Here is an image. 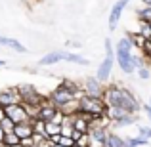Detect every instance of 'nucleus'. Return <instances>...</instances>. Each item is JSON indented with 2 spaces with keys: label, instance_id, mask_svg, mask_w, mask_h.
Instances as JSON below:
<instances>
[{
  "label": "nucleus",
  "instance_id": "nucleus-1",
  "mask_svg": "<svg viewBox=\"0 0 151 147\" xmlns=\"http://www.w3.org/2000/svg\"><path fill=\"white\" fill-rule=\"evenodd\" d=\"M103 101H105L107 107H121L126 113H132V115H136L138 111L142 109V103L136 99V96H134L126 86H122L121 82L105 86Z\"/></svg>",
  "mask_w": 151,
  "mask_h": 147
},
{
  "label": "nucleus",
  "instance_id": "nucleus-2",
  "mask_svg": "<svg viewBox=\"0 0 151 147\" xmlns=\"http://www.w3.org/2000/svg\"><path fill=\"white\" fill-rule=\"evenodd\" d=\"M78 111L88 113L96 118V117H101V115L107 113V105L103 101V98H92V96H86L84 94V96L78 99Z\"/></svg>",
  "mask_w": 151,
  "mask_h": 147
},
{
  "label": "nucleus",
  "instance_id": "nucleus-3",
  "mask_svg": "<svg viewBox=\"0 0 151 147\" xmlns=\"http://www.w3.org/2000/svg\"><path fill=\"white\" fill-rule=\"evenodd\" d=\"M105 52H107V54H105V59H103V63L98 67V73H96V78L100 82H103V84L109 80L111 69H113V65H115V48H113V44H111L109 38L105 40Z\"/></svg>",
  "mask_w": 151,
  "mask_h": 147
},
{
  "label": "nucleus",
  "instance_id": "nucleus-4",
  "mask_svg": "<svg viewBox=\"0 0 151 147\" xmlns=\"http://www.w3.org/2000/svg\"><path fill=\"white\" fill-rule=\"evenodd\" d=\"M48 99H50L52 103H54L55 107H58V109H63V107H65L67 103L75 101V99H77V98H75V94L71 92L69 88H65V86H63V84H59L58 88H55L54 92L50 94V98H48Z\"/></svg>",
  "mask_w": 151,
  "mask_h": 147
},
{
  "label": "nucleus",
  "instance_id": "nucleus-5",
  "mask_svg": "<svg viewBox=\"0 0 151 147\" xmlns=\"http://www.w3.org/2000/svg\"><path fill=\"white\" fill-rule=\"evenodd\" d=\"M4 109H6V117H10L15 124H21V122H29L31 120V117H29V113H27V109H25L23 103L4 107Z\"/></svg>",
  "mask_w": 151,
  "mask_h": 147
},
{
  "label": "nucleus",
  "instance_id": "nucleus-6",
  "mask_svg": "<svg viewBox=\"0 0 151 147\" xmlns=\"http://www.w3.org/2000/svg\"><path fill=\"white\" fill-rule=\"evenodd\" d=\"M103 92H105V86L103 82H100L96 77H88L84 82V94L92 98H103Z\"/></svg>",
  "mask_w": 151,
  "mask_h": 147
},
{
  "label": "nucleus",
  "instance_id": "nucleus-7",
  "mask_svg": "<svg viewBox=\"0 0 151 147\" xmlns=\"http://www.w3.org/2000/svg\"><path fill=\"white\" fill-rule=\"evenodd\" d=\"M17 103H23L17 88H6L0 92V107H10V105H17Z\"/></svg>",
  "mask_w": 151,
  "mask_h": 147
},
{
  "label": "nucleus",
  "instance_id": "nucleus-8",
  "mask_svg": "<svg viewBox=\"0 0 151 147\" xmlns=\"http://www.w3.org/2000/svg\"><path fill=\"white\" fill-rule=\"evenodd\" d=\"M107 130L100 128V126H92L90 128V140H92V145L90 147H105L107 143Z\"/></svg>",
  "mask_w": 151,
  "mask_h": 147
},
{
  "label": "nucleus",
  "instance_id": "nucleus-9",
  "mask_svg": "<svg viewBox=\"0 0 151 147\" xmlns=\"http://www.w3.org/2000/svg\"><path fill=\"white\" fill-rule=\"evenodd\" d=\"M128 2H130V0H119V2L111 8V14H109V31L117 29V23H119V19H121V15H122V10H124V6Z\"/></svg>",
  "mask_w": 151,
  "mask_h": 147
},
{
  "label": "nucleus",
  "instance_id": "nucleus-10",
  "mask_svg": "<svg viewBox=\"0 0 151 147\" xmlns=\"http://www.w3.org/2000/svg\"><path fill=\"white\" fill-rule=\"evenodd\" d=\"M55 113H58V107H55L50 99H44L42 105H40V109H38V117L37 118H40V120H44V122H50Z\"/></svg>",
  "mask_w": 151,
  "mask_h": 147
},
{
  "label": "nucleus",
  "instance_id": "nucleus-11",
  "mask_svg": "<svg viewBox=\"0 0 151 147\" xmlns=\"http://www.w3.org/2000/svg\"><path fill=\"white\" fill-rule=\"evenodd\" d=\"M14 134L19 138V140H25V138H31L33 136V124H31V120L29 122H21V124H15V130H14Z\"/></svg>",
  "mask_w": 151,
  "mask_h": 147
},
{
  "label": "nucleus",
  "instance_id": "nucleus-12",
  "mask_svg": "<svg viewBox=\"0 0 151 147\" xmlns=\"http://www.w3.org/2000/svg\"><path fill=\"white\" fill-rule=\"evenodd\" d=\"M0 46H6V48H12L15 52H19V54H25L27 48L21 44L19 40H15V38H8V37H2L0 34Z\"/></svg>",
  "mask_w": 151,
  "mask_h": 147
},
{
  "label": "nucleus",
  "instance_id": "nucleus-13",
  "mask_svg": "<svg viewBox=\"0 0 151 147\" xmlns=\"http://www.w3.org/2000/svg\"><path fill=\"white\" fill-rule=\"evenodd\" d=\"M63 61V55L61 52H50V54H46L44 57H40V61H38V65H55V63Z\"/></svg>",
  "mask_w": 151,
  "mask_h": 147
},
{
  "label": "nucleus",
  "instance_id": "nucleus-14",
  "mask_svg": "<svg viewBox=\"0 0 151 147\" xmlns=\"http://www.w3.org/2000/svg\"><path fill=\"white\" fill-rule=\"evenodd\" d=\"M63 55V61H69V63H78V65H88V59L82 57L78 54H71V52H61Z\"/></svg>",
  "mask_w": 151,
  "mask_h": 147
},
{
  "label": "nucleus",
  "instance_id": "nucleus-15",
  "mask_svg": "<svg viewBox=\"0 0 151 147\" xmlns=\"http://www.w3.org/2000/svg\"><path fill=\"white\" fill-rule=\"evenodd\" d=\"M105 147H124V138H121L119 134H115V132H109V134H107Z\"/></svg>",
  "mask_w": 151,
  "mask_h": 147
},
{
  "label": "nucleus",
  "instance_id": "nucleus-16",
  "mask_svg": "<svg viewBox=\"0 0 151 147\" xmlns=\"http://www.w3.org/2000/svg\"><path fill=\"white\" fill-rule=\"evenodd\" d=\"M140 145H149V140L147 138H142V136L124 138V147H140Z\"/></svg>",
  "mask_w": 151,
  "mask_h": 147
},
{
  "label": "nucleus",
  "instance_id": "nucleus-17",
  "mask_svg": "<svg viewBox=\"0 0 151 147\" xmlns=\"http://www.w3.org/2000/svg\"><path fill=\"white\" fill-rule=\"evenodd\" d=\"M128 38H130V42H132L134 48L142 52V48H144V44H145V38L142 37L140 33H134V34H132V33H128Z\"/></svg>",
  "mask_w": 151,
  "mask_h": 147
},
{
  "label": "nucleus",
  "instance_id": "nucleus-18",
  "mask_svg": "<svg viewBox=\"0 0 151 147\" xmlns=\"http://www.w3.org/2000/svg\"><path fill=\"white\" fill-rule=\"evenodd\" d=\"M31 124H33V132L35 134H44L46 136V122L40 118H31Z\"/></svg>",
  "mask_w": 151,
  "mask_h": 147
},
{
  "label": "nucleus",
  "instance_id": "nucleus-19",
  "mask_svg": "<svg viewBox=\"0 0 151 147\" xmlns=\"http://www.w3.org/2000/svg\"><path fill=\"white\" fill-rule=\"evenodd\" d=\"M59 134H61V126L55 124V122H46V138L59 136Z\"/></svg>",
  "mask_w": 151,
  "mask_h": 147
},
{
  "label": "nucleus",
  "instance_id": "nucleus-20",
  "mask_svg": "<svg viewBox=\"0 0 151 147\" xmlns=\"http://www.w3.org/2000/svg\"><path fill=\"white\" fill-rule=\"evenodd\" d=\"M138 19L142 23H151V8L145 6V8H140L138 10Z\"/></svg>",
  "mask_w": 151,
  "mask_h": 147
},
{
  "label": "nucleus",
  "instance_id": "nucleus-21",
  "mask_svg": "<svg viewBox=\"0 0 151 147\" xmlns=\"http://www.w3.org/2000/svg\"><path fill=\"white\" fill-rule=\"evenodd\" d=\"M0 128L4 130V134H12V132L15 130V122L12 120L10 117H6V118H4L2 122H0Z\"/></svg>",
  "mask_w": 151,
  "mask_h": 147
},
{
  "label": "nucleus",
  "instance_id": "nucleus-22",
  "mask_svg": "<svg viewBox=\"0 0 151 147\" xmlns=\"http://www.w3.org/2000/svg\"><path fill=\"white\" fill-rule=\"evenodd\" d=\"M19 143H21V140H19L14 132L4 136V145H6V147H14V145H19Z\"/></svg>",
  "mask_w": 151,
  "mask_h": 147
},
{
  "label": "nucleus",
  "instance_id": "nucleus-23",
  "mask_svg": "<svg viewBox=\"0 0 151 147\" xmlns=\"http://www.w3.org/2000/svg\"><path fill=\"white\" fill-rule=\"evenodd\" d=\"M138 33H140L145 40H149L151 38V23H142L140 21V31H138Z\"/></svg>",
  "mask_w": 151,
  "mask_h": 147
},
{
  "label": "nucleus",
  "instance_id": "nucleus-24",
  "mask_svg": "<svg viewBox=\"0 0 151 147\" xmlns=\"http://www.w3.org/2000/svg\"><path fill=\"white\" fill-rule=\"evenodd\" d=\"M117 48H122V50H128V52H134L136 48L132 46V42H130V38L128 37H124V38H121V40L117 42Z\"/></svg>",
  "mask_w": 151,
  "mask_h": 147
},
{
  "label": "nucleus",
  "instance_id": "nucleus-25",
  "mask_svg": "<svg viewBox=\"0 0 151 147\" xmlns=\"http://www.w3.org/2000/svg\"><path fill=\"white\" fill-rule=\"evenodd\" d=\"M90 145H92V140H90V132H88V134H82V136L77 140V147H90Z\"/></svg>",
  "mask_w": 151,
  "mask_h": 147
},
{
  "label": "nucleus",
  "instance_id": "nucleus-26",
  "mask_svg": "<svg viewBox=\"0 0 151 147\" xmlns=\"http://www.w3.org/2000/svg\"><path fill=\"white\" fill-rule=\"evenodd\" d=\"M138 77H140L142 80H149V78H151V69L147 65L140 67V69H138Z\"/></svg>",
  "mask_w": 151,
  "mask_h": 147
},
{
  "label": "nucleus",
  "instance_id": "nucleus-27",
  "mask_svg": "<svg viewBox=\"0 0 151 147\" xmlns=\"http://www.w3.org/2000/svg\"><path fill=\"white\" fill-rule=\"evenodd\" d=\"M63 120H65V113L58 109V113L54 115V118H52L50 122H55V124H59V126H61V124H63Z\"/></svg>",
  "mask_w": 151,
  "mask_h": 147
},
{
  "label": "nucleus",
  "instance_id": "nucleus-28",
  "mask_svg": "<svg viewBox=\"0 0 151 147\" xmlns=\"http://www.w3.org/2000/svg\"><path fill=\"white\" fill-rule=\"evenodd\" d=\"M138 132H140L142 138H147V140L151 141V128H149V126H140V130H138Z\"/></svg>",
  "mask_w": 151,
  "mask_h": 147
},
{
  "label": "nucleus",
  "instance_id": "nucleus-29",
  "mask_svg": "<svg viewBox=\"0 0 151 147\" xmlns=\"http://www.w3.org/2000/svg\"><path fill=\"white\" fill-rule=\"evenodd\" d=\"M44 140H46V136H44V134H33V141H35V145L42 143Z\"/></svg>",
  "mask_w": 151,
  "mask_h": 147
},
{
  "label": "nucleus",
  "instance_id": "nucleus-30",
  "mask_svg": "<svg viewBox=\"0 0 151 147\" xmlns=\"http://www.w3.org/2000/svg\"><path fill=\"white\" fill-rule=\"evenodd\" d=\"M21 145H23V147H35L33 136H31V138H25V140H21Z\"/></svg>",
  "mask_w": 151,
  "mask_h": 147
},
{
  "label": "nucleus",
  "instance_id": "nucleus-31",
  "mask_svg": "<svg viewBox=\"0 0 151 147\" xmlns=\"http://www.w3.org/2000/svg\"><path fill=\"white\" fill-rule=\"evenodd\" d=\"M54 145H55V143H52V141L48 140V138H46V140H44V141H42V143H38L37 147H54Z\"/></svg>",
  "mask_w": 151,
  "mask_h": 147
},
{
  "label": "nucleus",
  "instance_id": "nucleus-32",
  "mask_svg": "<svg viewBox=\"0 0 151 147\" xmlns=\"http://www.w3.org/2000/svg\"><path fill=\"white\" fill-rule=\"evenodd\" d=\"M142 107H144L145 115H147V117H149V120H151V105H149V103H145V105H142Z\"/></svg>",
  "mask_w": 151,
  "mask_h": 147
},
{
  "label": "nucleus",
  "instance_id": "nucleus-33",
  "mask_svg": "<svg viewBox=\"0 0 151 147\" xmlns=\"http://www.w3.org/2000/svg\"><path fill=\"white\" fill-rule=\"evenodd\" d=\"M81 136H82V132H78V130H73V136H71V138H73V140L77 141V140H78Z\"/></svg>",
  "mask_w": 151,
  "mask_h": 147
},
{
  "label": "nucleus",
  "instance_id": "nucleus-34",
  "mask_svg": "<svg viewBox=\"0 0 151 147\" xmlns=\"http://www.w3.org/2000/svg\"><path fill=\"white\" fill-rule=\"evenodd\" d=\"M4 118H6V109H4V107H0V122H2Z\"/></svg>",
  "mask_w": 151,
  "mask_h": 147
},
{
  "label": "nucleus",
  "instance_id": "nucleus-35",
  "mask_svg": "<svg viewBox=\"0 0 151 147\" xmlns=\"http://www.w3.org/2000/svg\"><path fill=\"white\" fill-rule=\"evenodd\" d=\"M4 136H6V134H4V130L0 128V143H4Z\"/></svg>",
  "mask_w": 151,
  "mask_h": 147
},
{
  "label": "nucleus",
  "instance_id": "nucleus-36",
  "mask_svg": "<svg viewBox=\"0 0 151 147\" xmlns=\"http://www.w3.org/2000/svg\"><path fill=\"white\" fill-rule=\"evenodd\" d=\"M142 2H144L145 6H149V8H151V0H142Z\"/></svg>",
  "mask_w": 151,
  "mask_h": 147
},
{
  "label": "nucleus",
  "instance_id": "nucleus-37",
  "mask_svg": "<svg viewBox=\"0 0 151 147\" xmlns=\"http://www.w3.org/2000/svg\"><path fill=\"white\" fill-rule=\"evenodd\" d=\"M6 65V61H4V59H0V67H4Z\"/></svg>",
  "mask_w": 151,
  "mask_h": 147
},
{
  "label": "nucleus",
  "instance_id": "nucleus-38",
  "mask_svg": "<svg viewBox=\"0 0 151 147\" xmlns=\"http://www.w3.org/2000/svg\"><path fill=\"white\" fill-rule=\"evenodd\" d=\"M54 147H65V145H59V143H55V145H54Z\"/></svg>",
  "mask_w": 151,
  "mask_h": 147
},
{
  "label": "nucleus",
  "instance_id": "nucleus-39",
  "mask_svg": "<svg viewBox=\"0 0 151 147\" xmlns=\"http://www.w3.org/2000/svg\"><path fill=\"white\" fill-rule=\"evenodd\" d=\"M14 147H23V145H21V143H19V145H14Z\"/></svg>",
  "mask_w": 151,
  "mask_h": 147
},
{
  "label": "nucleus",
  "instance_id": "nucleus-40",
  "mask_svg": "<svg viewBox=\"0 0 151 147\" xmlns=\"http://www.w3.org/2000/svg\"><path fill=\"white\" fill-rule=\"evenodd\" d=\"M149 105H151V99H149Z\"/></svg>",
  "mask_w": 151,
  "mask_h": 147
},
{
  "label": "nucleus",
  "instance_id": "nucleus-41",
  "mask_svg": "<svg viewBox=\"0 0 151 147\" xmlns=\"http://www.w3.org/2000/svg\"><path fill=\"white\" fill-rule=\"evenodd\" d=\"M149 42H151V38H149Z\"/></svg>",
  "mask_w": 151,
  "mask_h": 147
},
{
  "label": "nucleus",
  "instance_id": "nucleus-42",
  "mask_svg": "<svg viewBox=\"0 0 151 147\" xmlns=\"http://www.w3.org/2000/svg\"><path fill=\"white\" fill-rule=\"evenodd\" d=\"M35 147H37V145H35Z\"/></svg>",
  "mask_w": 151,
  "mask_h": 147
}]
</instances>
